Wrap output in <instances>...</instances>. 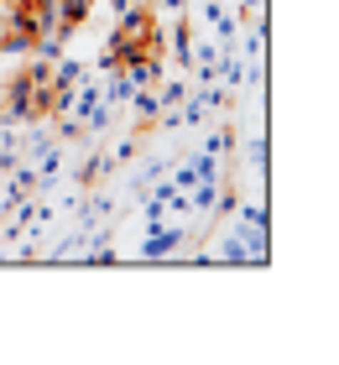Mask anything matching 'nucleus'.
<instances>
[{"label":"nucleus","mask_w":339,"mask_h":365,"mask_svg":"<svg viewBox=\"0 0 339 365\" xmlns=\"http://www.w3.org/2000/svg\"><path fill=\"white\" fill-rule=\"evenodd\" d=\"M266 245H271V235L266 230H246L241 220H235L225 235H219V251H214V261H266Z\"/></svg>","instance_id":"obj_1"},{"label":"nucleus","mask_w":339,"mask_h":365,"mask_svg":"<svg viewBox=\"0 0 339 365\" xmlns=\"http://www.w3.org/2000/svg\"><path fill=\"white\" fill-rule=\"evenodd\" d=\"M188 240V230L183 225H146V240H141V256L146 261H167V256H178V245Z\"/></svg>","instance_id":"obj_2"},{"label":"nucleus","mask_w":339,"mask_h":365,"mask_svg":"<svg viewBox=\"0 0 339 365\" xmlns=\"http://www.w3.org/2000/svg\"><path fill=\"white\" fill-rule=\"evenodd\" d=\"M198 11H203V21L214 26V42H219V47H235V42H241V21L225 11V0H203Z\"/></svg>","instance_id":"obj_3"},{"label":"nucleus","mask_w":339,"mask_h":365,"mask_svg":"<svg viewBox=\"0 0 339 365\" xmlns=\"http://www.w3.org/2000/svg\"><path fill=\"white\" fill-rule=\"evenodd\" d=\"M162 47H173L178 68L188 73V58H193V31H188V26H173V31H162Z\"/></svg>","instance_id":"obj_4"},{"label":"nucleus","mask_w":339,"mask_h":365,"mask_svg":"<svg viewBox=\"0 0 339 365\" xmlns=\"http://www.w3.org/2000/svg\"><path fill=\"white\" fill-rule=\"evenodd\" d=\"M214 63H219V42H193L188 73H193V78H214Z\"/></svg>","instance_id":"obj_5"},{"label":"nucleus","mask_w":339,"mask_h":365,"mask_svg":"<svg viewBox=\"0 0 339 365\" xmlns=\"http://www.w3.org/2000/svg\"><path fill=\"white\" fill-rule=\"evenodd\" d=\"M230 220H241L246 230H266V225H271V214H266V204H261V198H251V204H235V214H230Z\"/></svg>","instance_id":"obj_6"},{"label":"nucleus","mask_w":339,"mask_h":365,"mask_svg":"<svg viewBox=\"0 0 339 365\" xmlns=\"http://www.w3.org/2000/svg\"><path fill=\"white\" fill-rule=\"evenodd\" d=\"M131 105H136V115H141V120H162V99H157V89H136Z\"/></svg>","instance_id":"obj_7"},{"label":"nucleus","mask_w":339,"mask_h":365,"mask_svg":"<svg viewBox=\"0 0 339 365\" xmlns=\"http://www.w3.org/2000/svg\"><path fill=\"white\" fill-rule=\"evenodd\" d=\"M183 94H188V78H162V110H178L183 105Z\"/></svg>","instance_id":"obj_8"},{"label":"nucleus","mask_w":339,"mask_h":365,"mask_svg":"<svg viewBox=\"0 0 339 365\" xmlns=\"http://www.w3.org/2000/svg\"><path fill=\"white\" fill-rule=\"evenodd\" d=\"M235 146V125H219V130H209V141H203V152H214V157H225Z\"/></svg>","instance_id":"obj_9"},{"label":"nucleus","mask_w":339,"mask_h":365,"mask_svg":"<svg viewBox=\"0 0 339 365\" xmlns=\"http://www.w3.org/2000/svg\"><path fill=\"white\" fill-rule=\"evenodd\" d=\"M251 173H256V178H266V136H261V130L251 136Z\"/></svg>","instance_id":"obj_10"},{"label":"nucleus","mask_w":339,"mask_h":365,"mask_svg":"<svg viewBox=\"0 0 339 365\" xmlns=\"http://www.w3.org/2000/svg\"><path fill=\"white\" fill-rule=\"evenodd\" d=\"M47 146H53V136H47V130H31V125H26V157H42Z\"/></svg>","instance_id":"obj_11"},{"label":"nucleus","mask_w":339,"mask_h":365,"mask_svg":"<svg viewBox=\"0 0 339 365\" xmlns=\"http://www.w3.org/2000/svg\"><path fill=\"white\" fill-rule=\"evenodd\" d=\"M136 157V141L126 136V141H115V152H110V162H115V168H121V162H131Z\"/></svg>","instance_id":"obj_12"},{"label":"nucleus","mask_w":339,"mask_h":365,"mask_svg":"<svg viewBox=\"0 0 339 365\" xmlns=\"http://www.w3.org/2000/svg\"><path fill=\"white\" fill-rule=\"evenodd\" d=\"M151 6H162V11H178V16H188L193 0H151Z\"/></svg>","instance_id":"obj_13"},{"label":"nucleus","mask_w":339,"mask_h":365,"mask_svg":"<svg viewBox=\"0 0 339 365\" xmlns=\"http://www.w3.org/2000/svg\"><path fill=\"white\" fill-rule=\"evenodd\" d=\"M131 6H136V0H110V16H115V21H121V16H126Z\"/></svg>","instance_id":"obj_14"},{"label":"nucleus","mask_w":339,"mask_h":365,"mask_svg":"<svg viewBox=\"0 0 339 365\" xmlns=\"http://www.w3.org/2000/svg\"><path fill=\"white\" fill-rule=\"evenodd\" d=\"M241 11H266V0H235Z\"/></svg>","instance_id":"obj_15"},{"label":"nucleus","mask_w":339,"mask_h":365,"mask_svg":"<svg viewBox=\"0 0 339 365\" xmlns=\"http://www.w3.org/2000/svg\"><path fill=\"white\" fill-rule=\"evenodd\" d=\"M6 26H11V11H0V31H6Z\"/></svg>","instance_id":"obj_16"}]
</instances>
